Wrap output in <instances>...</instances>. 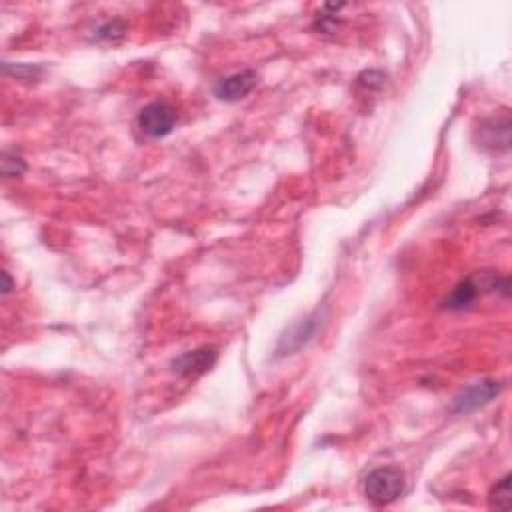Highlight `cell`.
<instances>
[{
    "label": "cell",
    "instance_id": "6da1fadb",
    "mask_svg": "<svg viewBox=\"0 0 512 512\" xmlns=\"http://www.w3.org/2000/svg\"><path fill=\"white\" fill-rule=\"evenodd\" d=\"M405 472L396 467H380L365 479V495L375 507H388L403 497Z\"/></svg>",
    "mask_w": 512,
    "mask_h": 512
},
{
    "label": "cell",
    "instance_id": "7a4b0ae2",
    "mask_svg": "<svg viewBox=\"0 0 512 512\" xmlns=\"http://www.w3.org/2000/svg\"><path fill=\"white\" fill-rule=\"evenodd\" d=\"M500 390L502 383H498V380H479V383H472L470 386L461 390V395H456L451 411L454 414H470L492 403L500 395Z\"/></svg>",
    "mask_w": 512,
    "mask_h": 512
},
{
    "label": "cell",
    "instance_id": "3957f363",
    "mask_svg": "<svg viewBox=\"0 0 512 512\" xmlns=\"http://www.w3.org/2000/svg\"><path fill=\"white\" fill-rule=\"evenodd\" d=\"M176 120H179V115L169 102H151L138 115V126L146 136L163 138L172 133Z\"/></svg>",
    "mask_w": 512,
    "mask_h": 512
},
{
    "label": "cell",
    "instance_id": "277c9868",
    "mask_svg": "<svg viewBox=\"0 0 512 512\" xmlns=\"http://www.w3.org/2000/svg\"><path fill=\"white\" fill-rule=\"evenodd\" d=\"M219 358V352L214 347H202L197 350L184 352L179 358L172 360V370L182 378H199L204 372H209Z\"/></svg>",
    "mask_w": 512,
    "mask_h": 512
},
{
    "label": "cell",
    "instance_id": "5b68a950",
    "mask_svg": "<svg viewBox=\"0 0 512 512\" xmlns=\"http://www.w3.org/2000/svg\"><path fill=\"white\" fill-rule=\"evenodd\" d=\"M258 85V72L253 69H247L237 74H230V77L222 79L214 87V95L219 100L225 102H237L248 97Z\"/></svg>",
    "mask_w": 512,
    "mask_h": 512
},
{
    "label": "cell",
    "instance_id": "8992f818",
    "mask_svg": "<svg viewBox=\"0 0 512 512\" xmlns=\"http://www.w3.org/2000/svg\"><path fill=\"white\" fill-rule=\"evenodd\" d=\"M482 146L492 151H508L510 146V118L505 115L502 118H490L480 128Z\"/></svg>",
    "mask_w": 512,
    "mask_h": 512
},
{
    "label": "cell",
    "instance_id": "52a82bcc",
    "mask_svg": "<svg viewBox=\"0 0 512 512\" xmlns=\"http://www.w3.org/2000/svg\"><path fill=\"white\" fill-rule=\"evenodd\" d=\"M490 508L497 510H508L512 505V492H510V474H507L498 484H495V489L490 490L489 497Z\"/></svg>",
    "mask_w": 512,
    "mask_h": 512
},
{
    "label": "cell",
    "instance_id": "ba28073f",
    "mask_svg": "<svg viewBox=\"0 0 512 512\" xmlns=\"http://www.w3.org/2000/svg\"><path fill=\"white\" fill-rule=\"evenodd\" d=\"M26 172V163L18 154L5 153L3 156V174L5 179H16Z\"/></svg>",
    "mask_w": 512,
    "mask_h": 512
},
{
    "label": "cell",
    "instance_id": "9c48e42d",
    "mask_svg": "<svg viewBox=\"0 0 512 512\" xmlns=\"http://www.w3.org/2000/svg\"><path fill=\"white\" fill-rule=\"evenodd\" d=\"M3 278H5V288H3V293H5V294H8V293L13 291V281H11V276H8V273H6V271L3 273Z\"/></svg>",
    "mask_w": 512,
    "mask_h": 512
}]
</instances>
